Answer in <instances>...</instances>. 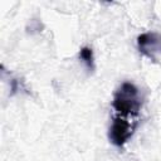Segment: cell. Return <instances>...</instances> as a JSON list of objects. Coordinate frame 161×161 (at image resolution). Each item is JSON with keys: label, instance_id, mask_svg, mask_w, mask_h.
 Returning <instances> with one entry per match:
<instances>
[{"label": "cell", "instance_id": "4", "mask_svg": "<svg viewBox=\"0 0 161 161\" xmlns=\"http://www.w3.org/2000/svg\"><path fill=\"white\" fill-rule=\"evenodd\" d=\"M79 59L86 64L88 70H94V55L93 50L89 47H83L79 50Z\"/></svg>", "mask_w": 161, "mask_h": 161}, {"label": "cell", "instance_id": "3", "mask_svg": "<svg viewBox=\"0 0 161 161\" xmlns=\"http://www.w3.org/2000/svg\"><path fill=\"white\" fill-rule=\"evenodd\" d=\"M137 49L151 60H156L161 54V34L156 31L142 33L137 36Z\"/></svg>", "mask_w": 161, "mask_h": 161}, {"label": "cell", "instance_id": "1", "mask_svg": "<svg viewBox=\"0 0 161 161\" xmlns=\"http://www.w3.org/2000/svg\"><path fill=\"white\" fill-rule=\"evenodd\" d=\"M112 107L121 116H136L141 109V97L138 88L131 82H123L114 92Z\"/></svg>", "mask_w": 161, "mask_h": 161}, {"label": "cell", "instance_id": "2", "mask_svg": "<svg viewBox=\"0 0 161 161\" xmlns=\"http://www.w3.org/2000/svg\"><path fill=\"white\" fill-rule=\"evenodd\" d=\"M135 125H131L126 118H122L121 116H116L112 121V125L108 131V137L109 141L117 146L122 147L133 135L135 131Z\"/></svg>", "mask_w": 161, "mask_h": 161}]
</instances>
